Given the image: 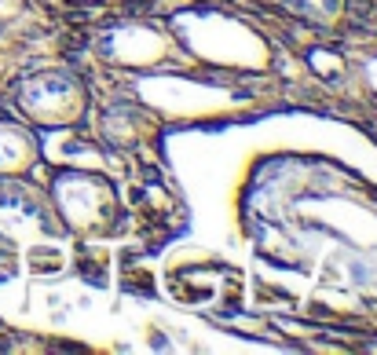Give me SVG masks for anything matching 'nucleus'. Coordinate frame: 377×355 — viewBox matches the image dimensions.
I'll return each mask as SVG.
<instances>
[{"instance_id": "obj_1", "label": "nucleus", "mask_w": 377, "mask_h": 355, "mask_svg": "<svg viewBox=\"0 0 377 355\" xmlns=\"http://www.w3.org/2000/svg\"><path fill=\"white\" fill-rule=\"evenodd\" d=\"M15 106L37 125H70L84 110V88L70 73L45 70L15 88Z\"/></svg>"}, {"instance_id": "obj_2", "label": "nucleus", "mask_w": 377, "mask_h": 355, "mask_svg": "<svg viewBox=\"0 0 377 355\" xmlns=\"http://www.w3.org/2000/svg\"><path fill=\"white\" fill-rule=\"evenodd\" d=\"M37 161V139L29 128L0 121V176H19Z\"/></svg>"}]
</instances>
